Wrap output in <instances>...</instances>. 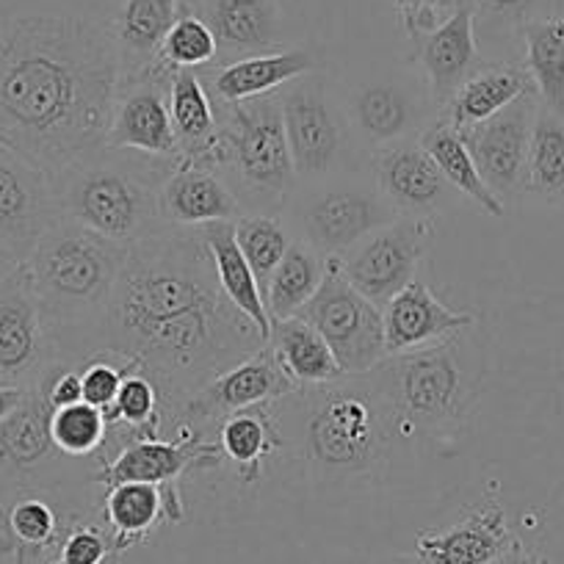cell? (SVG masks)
I'll return each instance as SVG.
<instances>
[{
    "label": "cell",
    "instance_id": "cell-27",
    "mask_svg": "<svg viewBox=\"0 0 564 564\" xmlns=\"http://www.w3.org/2000/svg\"><path fill=\"white\" fill-rule=\"evenodd\" d=\"M183 0H122L108 23L119 62V80L148 73L161 56Z\"/></svg>",
    "mask_w": 564,
    "mask_h": 564
},
{
    "label": "cell",
    "instance_id": "cell-37",
    "mask_svg": "<svg viewBox=\"0 0 564 564\" xmlns=\"http://www.w3.org/2000/svg\"><path fill=\"white\" fill-rule=\"evenodd\" d=\"M520 47L523 67L542 106L564 113V14L525 23L520 31Z\"/></svg>",
    "mask_w": 564,
    "mask_h": 564
},
{
    "label": "cell",
    "instance_id": "cell-14",
    "mask_svg": "<svg viewBox=\"0 0 564 564\" xmlns=\"http://www.w3.org/2000/svg\"><path fill=\"white\" fill-rule=\"evenodd\" d=\"M170 78L172 67L155 62L148 73L119 80L106 148L133 150L181 164L170 111Z\"/></svg>",
    "mask_w": 564,
    "mask_h": 564
},
{
    "label": "cell",
    "instance_id": "cell-23",
    "mask_svg": "<svg viewBox=\"0 0 564 564\" xmlns=\"http://www.w3.org/2000/svg\"><path fill=\"white\" fill-rule=\"evenodd\" d=\"M509 525L507 509L487 501L468 518L448 529L421 531L415 540V556L426 564H490L518 542Z\"/></svg>",
    "mask_w": 564,
    "mask_h": 564
},
{
    "label": "cell",
    "instance_id": "cell-2",
    "mask_svg": "<svg viewBox=\"0 0 564 564\" xmlns=\"http://www.w3.org/2000/svg\"><path fill=\"white\" fill-rule=\"evenodd\" d=\"M117 91V51L100 20H0V144L40 166L53 183L106 148Z\"/></svg>",
    "mask_w": 564,
    "mask_h": 564
},
{
    "label": "cell",
    "instance_id": "cell-48",
    "mask_svg": "<svg viewBox=\"0 0 564 564\" xmlns=\"http://www.w3.org/2000/svg\"><path fill=\"white\" fill-rule=\"evenodd\" d=\"M373 564H426V562L417 556H412V553H390V556L377 558Z\"/></svg>",
    "mask_w": 564,
    "mask_h": 564
},
{
    "label": "cell",
    "instance_id": "cell-40",
    "mask_svg": "<svg viewBox=\"0 0 564 564\" xmlns=\"http://www.w3.org/2000/svg\"><path fill=\"white\" fill-rule=\"evenodd\" d=\"M159 62L172 69H205L216 64L214 31L188 0H183L181 14L166 34Z\"/></svg>",
    "mask_w": 564,
    "mask_h": 564
},
{
    "label": "cell",
    "instance_id": "cell-35",
    "mask_svg": "<svg viewBox=\"0 0 564 564\" xmlns=\"http://www.w3.org/2000/svg\"><path fill=\"white\" fill-rule=\"evenodd\" d=\"M216 443L221 457L236 465V474L243 485L258 481L260 463L282 448V432L276 417L271 415V404L241 410L216 423Z\"/></svg>",
    "mask_w": 564,
    "mask_h": 564
},
{
    "label": "cell",
    "instance_id": "cell-30",
    "mask_svg": "<svg viewBox=\"0 0 564 564\" xmlns=\"http://www.w3.org/2000/svg\"><path fill=\"white\" fill-rule=\"evenodd\" d=\"M525 91H536L529 73L518 62H485L452 97L441 117L452 122L454 130L474 128L485 119L523 97Z\"/></svg>",
    "mask_w": 564,
    "mask_h": 564
},
{
    "label": "cell",
    "instance_id": "cell-10",
    "mask_svg": "<svg viewBox=\"0 0 564 564\" xmlns=\"http://www.w3.org/2000/svg\"><path fill=\"white\" fill-rule=\"evenodd\" d=\"M300 318L322 333L346 377H366L388 357L382 307L346 280L340 258L327 260L322 289L302 307Z\"/></svg>",
    "mask_w": 564,
    "mask_h": 564
},
{
    "label": "cell",
    "instance_id": "cell-1",
    "mask_svg": "<svg viewBox=\"0 0 564 564\" xmlns=\"http://www.w3.org/2000/svg\"><path fill=\"white\" fill-rule=\"evenodd\" d=\"M260 346L265 340L254 324L221 294L199 227H161L130 243L108 305L102 355L148 373L172 423L210 379Z\"/></svg>",
    "mask_w": 564,
    "mask_h": 564
},
{
    "label": "cell",
    "instance_id": "cell-25",
    "mask_svg": "<svg viewBox=\"0 0 564 564\" xmlns=\"http://www.w3.org/2000/svg\"><path fill=\"white\" fill-rule=\"evenodd\" d=\"M216 36V64L280 47V0H205L197 9Z\"/></svg>",
    "mask_w": 564,
    "mask_h": 564
},
{
    "label": "cell",
    "instance_id": "cell-5",
    "mask_svg": "<svg viewBox=\"0 0 564 564\" xmlns=\"http://www.w3.org/2000/svg\"><path fill=\"white\" fill-rule=\"evenodd\" d=\"M479 322L441 344L388 355L366 382L393 412L399 435L412 441L457 426L468 415L481 377Z\"/></svg>",
    "mask_w": 564,
    "mask_h": 564
},
{
    "label": "cell",
    "instance_id": "cell-18",
    "mask_svg": "<svg viewBox=\"0 0 564 564\" xmlns=\"http://www.w3.org/2000/svg\"><path fill=\"white\" fill-rule=\"evenodd\" d=\"M371 172L382 197L401 216H437L457 197L417 135L371 153Z\"/></svg>",
    "mask_w": 564,
    "mask_h": 564
},
{
    "label": "cell",
    "instance_id": "cell-11",
    "mask_svg": "<svg viewBox=\"0 0 564 564\" xmlns=\"http://www.w3.org/2000/svg\"><path fill=\"white\" fill-rule=\"evenodd\" d=\"M435 230V216H401L351 247L340 258V269L366 300L384 307L415 280Z\"/></svg>",
    "mask_w": 564,
    "mask_h": 564
},
{
    "label": "cell",
    "instance_id": "cell-16",
    "mask_svg": "<svg viewBox=\"0 0 564 564\" xmlns=\"http://www.w3.org/2000/svg\"><path fill=\"white\" fill-rule=\"evenodd\" d=\"M181 437H133L119 443L117 452L102 459L95 481L102 487L122 485V481H144V485H177L192 468H219L225 463L219 443L210 441L208 432L181 423Z\"/></svg>",
    "mask_w": 564,
    "mask_h": 564
},
{
    "label": "cell",
    "instance_id": "cell-45",
    "mask_svg": "<svg viewBox=\"0 0 564 564\" xmlns=\"http://www.w3.org/2000/svg\"><path fill=\"white\" fill-rule=\"evenodd\" d=\"M393 3L406 40L415 42L417 36L437 29L443 20L452 18L454 9H457L463 0H393Z\"/></svg>",
    "mask_w": 564,
    "mask_h": 564
},
{
    "label": "cell",
    "instance_id": "cell-43",
    "mask_svg": "<svg viewBox=\"0 0 564 564\" xmlns=\"http://www.w3.org/2000/svg\"><path fill=\"white\" fill-rule=\"evenodd\" d=\"M113 556L111 534L95 523H73L64 529L56 551L45 564H106Z\"/></svg>",
    "mask_w": 564,
    "mask_h": 564
},
{
    "label": "cell",
    "instance_id": "cell-47",
    "mask_svg": "<svg viewBox=\"0 0 564 564\" xmlns=\"http://www.w3.org/2000/svg\"><path fill=\"white\" fill-rule=\"evenodd\" d=\"M25 395V388H0V421L20 404V399Z\"/></svg>",
    "mask_w": 564,
    "mask_h": 564
},
{
    "label": "cell",
    "instance_id": "cell-3",
    "mask_svg": "<svg viewBox=\"0 0 564 564\" xmlns=\"http://www.w3.org/2000/svg\"><path fill=\"white\" fill-rule=\"evenodd\" d=\"M124 258L128 247L62 219L23 260L62 362L75 366L73 349L78 366L102 355L108 305Z\"/></svg>",
    "mask_w": 564,
    "mask_h": 564
},
{
    "label": "cell",
    "instance_id": "cell-41",
    "mask_svg": "<svg viewBox=\"0 0 564 564\" xmlns=\"http://www.w3.org/2000/svg\"><path fill=\"white\" fill-rule=\"evenodd\" d=\"M470 3L476 14V36L492 45L520 42L525 23L553 14V0H470Z\"/></svg>",
    "mask_w": 564,
    "mask_h": 564
},
{
    "label": "cell",
    "instance_id": "cell-7",
    "mask_svg": "<svg viewBox=\"0 0 564 564\" xmlns=\"http://www.w3.org/2000/svg\"><path fill=\"white\" fill-rule=\"evenodd\" d=\"M216 117L219 135L210 166L230 183L243 214L282 216L296 192V172L282 124L280 89L216 106Z\"/></svg>",
    "mask_w": 564,
    "mask_h": 564
},
{
    "label": "cell",
    "instance_id": "cell-32",
    "mask_svg": "<svg viewBox=\"0 0 564 564\" xmlns=\"http://www.w3.org/2000/svg\"><path fill=\"white\" fill-rule=\"evenodd\" d=\"M199 232H203V241L205 247H208L210 260H214L216 280H219L221 294L230 300V305L236 307L238 313H243V316L254 324L260 338L269 340L271 318L269 313H265L263 289H260L258 276H254L247 258H243L241 249H238L232 221L205 225L199 227Z\"/></svg>",
    "mask_w": 564,
    "mask_h": 564
},
{
    "label": "cell",
    "instance_id": "cell-26",
    "mask_svg": "<svg viewBox=\"0 0 564 564\" xmlns=\"http://www.w3.org/2000/svg\"><path fill=\"white\" fill-rule=\"evenodd\" d=\"M102 518L111 534L113 556L124 553L150 536L161 520H183V498L177 485H144V481H122L106 487Z\"/></svg>",
    "mask_w": 564,
    "mask_h": 564
},
{
    "label": "cell",
    "instance_id": "cell-34",
    "mask_svg": "<svg viewBox=\"0 0 564 564\" xmlns=\"http://www.w3.org/2000/svg\"><path fill=\"white\" fill-rule=\"evenodd\" d=\"M64 529L56 509L40 496H20L0 507V553L18 564L51 556Z\"/></svg>",
    "mask_w": 564,
    "mask_h": 564
},
{
    "label": "cell",
    "instance_id": "cell-21",
    "mask_svg": "<svg viewBox=\"0 0 564 564\" xmlns=\"http://www.w3.org/2000/svg\"><path fill=\"white\" fill-rule=\"evenodd\" d=\"M159 216L164 227L216 225L243 216L241 203L219 170L203 164H177L159 186Z\"/></svg>",
    "mask_w": 564,
    "mask_h": 564
},
{
    "label": "cell",
    "instance_id": "cell-24",
    "mask_svg": "<svg viewBox=\"0 0 564 564\" xmlns=\"http://www.w3.org/2000/svg\"><path fill=\"white\" fill-rule=\"evenodd\" d=\"M197 73L210 100L216 106H230V102L271 95L302 75L316 73V58L305 47H289V51L258 53V56H243L236 62L210 64Z\"/></svg>",
    "mask_w": 564,
    "mask_h": 564
},
{
    "label": "cell",
    "instance_id": "cell-39",
    "mask_svg": "<svg viewBox=\"0 0 564 564\" xmlns=\"http://www.w3.org/2000/svg\"><path fill=\"white\" fill-rule=\"evenodd\" d=\"M232 230H236L238 249L258 276L260 289H263L271 271L280 265V260L294 243L289 221L274 214H243L241 219L232 221Z\"/></svg>",
    "mask_w": 564,
    "mask_h": 564
},
{
    "label": "cell",
    "instance_id": "cell-38",
    "mask_svg": "<svg viewBox=\"0 0 564 564\" xmlns=\"http://www.w3.org/2000/svg\"><path fill=\"white\" fill-rule=\"evenodd\" d=\"M525 194L542 205H564V113L542 102L531 130Z\"/></svg>",
    "mask_w": 564,
    "mask_h": 564
},
{
    "label": "cell",
    "instance_id": "cell-28",
    "mask_svg": "<svg viewBox=\"0 0 564 564\" xmlns=\"http://www.w3.org/2000/svg\"><path fill=\"white\" fill-rule=\"evenodd\" d=\"M53 406L42 384L25 388L20 404L0 421V470L31 476L51 459L64 457L51 437Z\"/></svg>",
    "mask_w": 564,
    "mask_h": 564
},
{
    "label": "cell",
    "instance_id": "cell-9",
    "mask_svg": "<svg viewBox=\"0 0 564 564\" xmlns=\"http://www.w3.org/2000/svg\"><path fill=\"white\" fill-rule=\"evenodd\" d=\"M282 124L294 161L296 186L329 181L346 175L351 155V130L344 106L329 95L327 80L307 73L280 89Z\"/></svg>",
    "mask_w": 564,
    "mask_h": 564
},
{
    "label": "cell",
    "instance_id": "cell-42",
    "mask_svg": "<svg viewBox=\"0 0 564 564\" xmlns=\"http://www.w3.org/2000/svg\"><path fill=\"white\" fill-rule=\"evenodd\" d=\"M51 437L64 457H89L108 441V421L97 406L78 401V404L53 410Z\"/></svg>",
    "mask_w": 564,
    "mask_h": 564
},
{
    "label": "cell",
    "instance_id": "cell-36",
    "mask_svg": "<svg viewBox=\"0 0 564 564\" xmlns=\"http://www.w3.org/2000/svg\"><path fill=\"white\" fill-rule=\"evenodd\" d=\"M327 260L329 258H324L322 252L294 238L285 258L280 260V265L271 271L263 285V302L271 324L300 316L302 307L322 289L324 276H327Z\"/></svg>",
    "mask_w": 564,
    "mask_h": 564
},
{
    "label": "cell",
    "instance_id": "cell-6",
    "mask_svg": "<svg viewBox=\"0 0 564 564\" xmlns=\"http://www.w3.org/2000/svg\"><path fill=\"white\" fill-rule=\"evenodd\" d=\"M177 161L102 148L56 181L64 219L122 247L164 227L159 186Z\"/></svg>",
    "mask_w": 564,
    "mask_h": 564
},
{
    "label": "cell",
    "instance_id": "cell-8",
    "mask_svg": "<svg viewBox=\"0 0 564 564\" xmlns=\"http://www.w3.org/2000/svg\"><path fill=\"white\" fill-rule=\"evenodd\" d=\"M282 219L289 221L296 241H305L324 258H344L362 238L401 219V214L382 197L373 177L366 181L346 172L311 186H296Z\"/></svg>",
    "mask_w": 564,
    "mask_h": 564
},
{
    "label": "cell",
    "instance_id": "cell-20",
    "mask_svg": "<svg viewBox=\"0 0 564 564\" xmlns=\"http://www.w3.org/2000/svg\"><path fill=\"white\" fill-rule=\"evenodd\" d=\"M430 111H437L430 95H412L406 86L390 84V80L362 86L344 106L351 139L371 148V153L388 148L393 141L415 139L412 133L435 119L430 117Z\"/></svg>",
    "mask_w": 564,
    "mask_h": 564
},
{
    "label": "cell",
    "instance_id": "cell-46",
    "mask_svg": "<svg viewBox=\"0 0 564 564\" xmlns=\"http://www.w3.org/2000/svg\"><path fill=\"white\" fill-rule=\"evenodd\" d=\"M490 564H551V562L542 556H536V553L531 551L523 540H518L507 553H501L498 558H492Z\"/></svg>",
    "mask_w": 564,
    "mask_h": 564
},
{
    "label": "cell",
    "instance_id": "cell-12",
    "mask_svg": "<svg viewBox=\"0 0 564 564\" xmlns=\"http://www.w3.org/2000/svg\"><path fill=\"white\" fill-rule=\"evenodd\" d=\"M56 362V338L20 263L0 280V388H31Z\"/></svg>",
    "mask_w": 564,
    "mask_h": 564
},
{
    "label": "cell",
    "instance_id": "cell-29",
    "mask_svg": "<svg viewBox=\"0 0 564 564\" xmlns=\"http://www.w3.org/2000/svg\"><path fill=\"white\" fill-rule=\"evenodd\" d=\"M170 111L181 164L210 166L216 135H219V117L197 69H172Z\"/></svg>",
    "mask_w": 564,
    "mask_h": 564
},
{
    "label": "cell",
    "instance_id": "cell-15",
    "mask_svg": "<svg viewBox=\"0 0 564 564\" xmlns=\"http://www.w3.org/2000/svg\"><path fill=\"white\" fill-rule=\"evenodd\" d=\"M62 219L53 177L0 144V247L23 263L40 238Z\"/></svg>",
    "mask_w": 564,
    "mask_h": 564
},
{
    "label": "cell",
    "instance_id": "cell-22",
    "mask_svg": "<svg viewBox=\"0 0 564 564\" xmlns=\"http://www.w3.org/2000/svg\"><path fill=\"white\" fill-rule=\"evenodd\" d=\"M384 318V346L388 355L423 349V346L441 344L463 329L474 327L479 318L468 311H452L435 291L421 280L399 291L382 307Z\"/></svg>",
    "mask_w": 564,
    "mask_h": 564
},
{
    "label": "cell",
    "instance_id": "cell-19",
    "mask_svg": "<svg viewBox=\"0 0 564 564\" xmlns=\"http://www.w3.org/2000/svg\"><path fill=\"white\" fill-rule=\"evenodd\" d=\"M415 64L421 67L423 86L437 113L452 102L459 86L485 64L476 36L474 3L463 0L448 20L415 40Z\"/></svg>",
    "mask_w": 564,
    "mask_h": 564
},
{
    "label": "cell",
    "instance_id": "cell-17",
    "mask_svg": "<svg viewBox=\"0 0 564 564\" xmlns=\"http://www.w3.org/2000/svg\"><path fill=\"white\" fill-rule=\"evenodd\" d=\"M296 388L282 368L276 366L274 355L269 346H260L254 355L247 360L236 362L219 377L210 379L186 406L181 415L175 417V426L186 423V426H197V430L208 432L210 423H219L225 417L236 415L241 410H252V406L274 404L280 399H289Z\"/></svg>",
    "mask_w": 564,
    "mask_h": 564
},
{
    "label": "cell",
    "instance_id": "cell-13",
    "mask_svg": "<svg viewBox=\"0 0 564 564\" xmlns=\"http://www.w3.org/2000/svg\"><path fill=\"white\" fill-rule=\"evenodd\" d=\"M540 108L536 91H525L503 111L474 128L457 130L474 155L479 175L490 192L503 205L525 197V177H529V148L534 117Z\"/></svg>",
    "mask_w": 564,
    "mask_h": 564
},
{
    "label": "cell",
    "instance_id": "cell-49",
    "mask_svg": "<svg viewBox=\"0 0 564 564\" xmlns=\"http://www.w3.org/2000/svg\"><path fill=\"white\" fill-rule=\"evenodd\" d=\"M18 265H20V260L14 258V254L9 252V249L0 247V280H3V276L12 274V271L18 269Z\"/></svg>",
    "mask_w": 564,
    "mask_h": 564
},
{
    "label": "cell",
    "instance_id": "cell-33",
    "mask_svg": "<svg viewBox=\"0 0 564 564\" xmlns=\"http://www.w3.org/2000/svg\"><path fill=\"white\" fill-rule=\"evenodd\" d=\"M421 148L432 155V161L437 164V170L443 172V177L448 181V186L457 194L468 197L470 203L479 205L485 214L501 219L507 214V205L490 192V186L485 183V177L479 175V166H476L474 155H470L468 144L463 141V135L452 128L446 117L437 113L426 128L417 133Z\"/></svg>",
    "mask_w": 564,
    "mask_h": 564
},
{
    "label": "cell",
    "instance_id": "cell-31",
    "mask_svg": "<svg viewBox=\"0 0 564 564\" xmlns=\"http://www.w3.org/2000/svg\"><path fill=\"white\" fill-rule=\"evenodd\" d=\"M265 346L271 349L282 373L296 388H318V384H333L346 379L344 368L338 366L327 340L305 318L294 316L285 318V322L271 324Z\"/></svg>",
    "mask_w": 564,
    "mask_h": 564
},
{
    "label": "cell",
    "instance_id": "cell-44",
    "mask_svg": "<svg viewBox=\"0 0 564 564\" xmlns=\"http://www.w3.org/2000/svg\"><path fill=\"white\" fill-rule=\"evenodd\" d=\"M124 360L111 355H97L80 366V384H84V401L97 406L102 415H108L117 401L119 388L124 379Z\"/></svg>",
    "mask_w": 564,
    "mask_h": 564
},
{
    "label": "cell",
    "instance_id": "cell-4",
    "mask_svg": "<svg viewBox=\"0 0 564 564\" xmlns=\"http://www.w3.org/2000/svg\"><path fill=\"white\" fill-rule=\"evenodd\" d=\"M296 437L307 468L322 481H379L393 459L399 435L388 410L366 377L300 388L291 393Z\"/></svg>",
    "mask_w": 564,
    "mask_h": 564
}]
</instances>
